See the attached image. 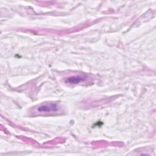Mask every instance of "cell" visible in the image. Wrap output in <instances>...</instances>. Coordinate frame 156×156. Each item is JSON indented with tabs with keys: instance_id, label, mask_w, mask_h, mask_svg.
Masks as SVG:
<instances>
[{
	"instance_id": "cell-1",
	"label": "cell",
	"mask_w": 156,
	"mask_h": 156,
	"mask_svg": "<svg viewBox=\"0 0 156 156\" xmlns=\"http://www.w3.org/2000/svg\"><path fill=\"white\" fill-rule=\"evenodd\" d=\"M58 110V107L55 104L49 103L40 105L37 108V111L39 112H56Z\"/></svg>"
},
{
	"instance_id": "cell-2",
	"label": "cell",
	"mask_w": 156,
	"mask_h": 156,
	"mask_svg": "<svg viewBox=\"0 0 156 156\" xmlns=\"http://www.w3.org/2000/svg\"><path fill=\"white\" fill-rule=\"evenodd\" d=\"M85 79V78L82 76H71L69 77L68 78H67L65 80V82L68 83H78L79 82H80L81 81Z\"/></svg>"
}]
</instances>
